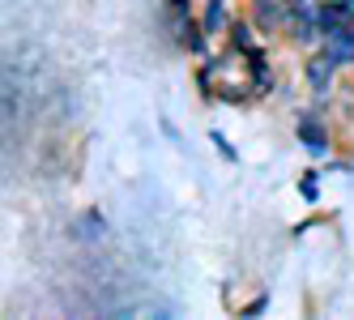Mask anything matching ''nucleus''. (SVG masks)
<instances>
[{
  "label": "nucleus",
  "mask_w": 354,
  "mask_h": 320,
  "mask_svg": "<svg viewBox=\"0 0 354 320\" xmlns=\"http://www.w3.org/2000/svg\"><path fill=\"white\" fill-rule=\"evenodd\" d=\"M201 26H205V35L209 39H218V35H226V30H231V0H201Z\"/></svg>",
  "instance_id": "nucleus-6"
},
{
  "label": "nucleus",
  "mask_w": 354,
  "mask_h": 320,
  "mask_svg": "<svg viewBox=\"0 0 354 320\" xmlns=\"http://www.w3.org/2000/svg\"><path fill=\"white\" fill-rule=\"evenodd\" d=\"M320 52L333 60L337 68H354V13L346 17V26H337L333 35H324V47Z\"/></svg>",
  "instance_id": "nucleus-5"
},
{
  "label": "nucleus",
  "mask_w": 354,
  "mask_h": 320,
  "mask_svg": "<svg viewBox=\"0 0 354 320\" xmlns=\"http://www.w3.org/2000/svg\"><path fill=\"white\" fill-rule=\"evenodd\" d=\"M337 5H350V9H354V0H337Z\"/></svg>",
  "instance_id": "nucleus-15"
},
{
  "label": "nucleus",
  "mask_w": 354,
  "mask_h": 320,
  "mask_svg": "<svg viewBox=\"0 0 354 320\" xmlns=\"http://www.w3.org/2000/svg\"><path fill=\"white\" fill-rule=\"evenodd\" d=\"M299 196H303L308 205H316V201H320V184H316V171H308V176L299 180Z\"/></svg>",
  "instance_id": "nucleus-11"
},
{
  "label": "nucleus",
  "mask_w": 354,
  "mask_h": 320,
  "mask_svg": "<svg viewBox=\"0 0 354 320\" xmlns=\"http://www.w3.org/2000/svg\"><path fill=\"white\" fill-rule=\"evenodd\" d=\"M265 308H269V294H257L252 303H243V308H239V316H261Z\"/></svg>",
  "instance_id": "nucleus-14"
},
{
  "label": "nucleus",
  "mask_w": 354,
  "mask_h": 320,
  "mask_svg": "<svg viewBox=\"0 0 354 320\" xmlns=\"http://www.w3.org/2000/svg\"><path fill=\"white\" fill-rule=\"evenodd\" d=\"M243 73H248L252 90H257V98L273 90V68H269V56H265V47H257V52H248V56H243Z\"/></svg>",
  "instance_id": "nucleus-7"
},
{
  "label": "nucleus",
  "mask_w": 354,
  "mask_h": 320,
  "mask_svg": "<svg viewBox=\"0 0 354 320\" xmlns=\"http://www.w3.org/2000/svg\"><path fill=\"white\" fill-rule=\"evenodd\" d=\"M209 137H214V145H218V154H222L226 162H239V154H235V145H231V141H226V133H218V129H214Z\"/></svg>",
  "instance_id": "nucleus-13"
},
{
  "label": "nucleus",
  "mask_w": 354,
  "mask_h": 320,
  "mask_svg": "<svg viewBox=\"0 0 354 320\" xmlns=\"http://www.w3.org/2000/svg\"><path fill=\"white\" fill-rule=\"evenodd\" d=\"M354 9L350 5H337V0H324L320 5V13H316V26L324 30V35H333L337 26H346V17H350Z\"/></svg>",
  "instance_id": "nucleus-9"
},
{
  "label": "nucleus",
  "mask_w": 354,
  "mask_h": 320,
  "mask_svg": "<svg viewBox=\"0 0 354 320\" xmlns=\"http://www.w3.org/2000/svg\"><path fill=\"white\" fill-rule=\"evenodd\" d=\"M248 17L257 21V30L265 39H282V26H286L290 9H286V0H248Z\"/></svg>",
  "instance_id": "nucleus-2"
},
{
  "label": "nucleus",
  "mask_w": 354,
  "mask_h": 320,
  "mask_svg": "<svg viewBox=\"0 0 354 320\" xmlns=\"http://www.w3.org/2000/svg\"><path fill=\"white\" fill-rule=\"evenodd\" d=\"M171 30H175V43H180V52H188V56H209V35H205V26H201V17L196 13H188V17H180V21H171Z\"/></svg>",
  "instance_id": "nucleus-4"
},
{
  "label": "nucleus",
  "mask_w": 354,
  "mask_h": 320,
  "mask_svg": "<svg viewBox=\"0 0 354 320\" xmlns=\"http://www.w3.org/2000/svg\"><path fill=\"white\" fill-rule=\"evenodd\" d=\"M162 13H167V21H180V17H188V13H196V9H192V0H167Z\"/></svg>",
  "instance_id": "nucleus-12"
},
{
  "label": "nucleus",
  "mask_w": 354,
  "mask_h": 320,
  "mask_svg": "<svg viewBox=\"0 0 354 320\" xmlns=\"http://www.w3.org/2000/svg\"><path fill=\"white\" fill-rule=\"evenodd\" d=\"M320 5H324V0H286V9H290V17H308V21H316Z\"/></svg>",
  "instance_id": "nucleus-10"
},
{
  "label": "nucleus",
  "mask_w": 354,
  "mask_h": 320,
  "mask_svg": "<svg viewBox=\"0 0 354 320\" xmlns=\"http://www.w3.org/2000/svg\"><path fill=\"white\" fill-rule=\"evenodd\" d=\"M337 73H342V68L328 60L324 52H308V56H303V86H308L312 94H333Z\"/></svg>",
  "instance_id": "nucleus-3"
},
{
  "label": "nucleus",
  "mask_w": 354,
  "mask_h": 320,
  "mask_svg": "<svg viewBox=\"0 0 354 320\" xmlns=\"http://www.w3.org/2000/svg\"><path fill=\"white\" fill-rule=\"evenodd\" d=\"M257 35L261 30H257V21H252V17H235L231 30H226V47H231L235 56H248V52H257V47H261Z\"/></svg>",
  "instance_id": "nucleus-8"
},
{
  "label": "nucleus",
  "mask_w": 354,
  "mask_h": 320,
  "mask_svg": "<svg viewBox=\"0 0 354 320\" xmlns=\"http://www.w3.org/2000/svg\"><path fill=\"white\" fill-rule=\"evenodd\" d=\"M295 137H299V145H303V150H308L316 162H328V158H333V133H328V124H324L320 115H299Z\"/></svg>",
  "instance_id": "nucleus-1"
}]
</instances>
